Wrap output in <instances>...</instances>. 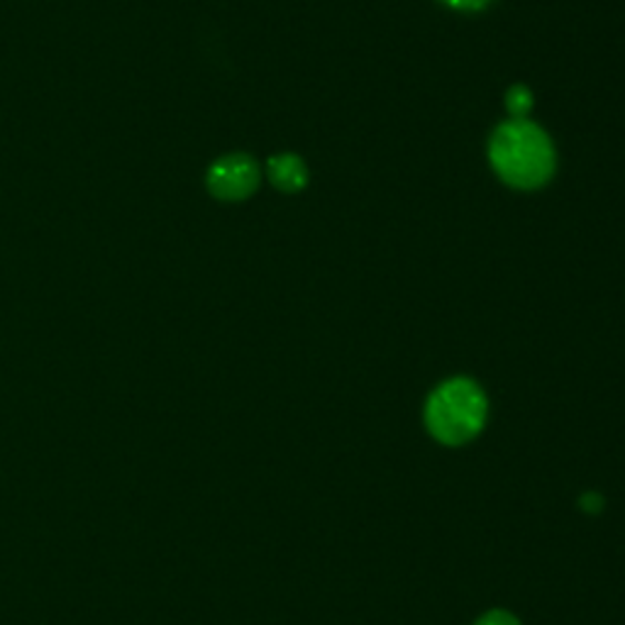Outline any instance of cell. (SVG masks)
<instances>
[{"label":"cell","instance_id":"8992f818","mask_svg":"<svg viewBox=\"0 0 625 625\" xmlns=\"http://www.w3.org/2000/svg\"><path fill=\"white\" fill-rule=\"evenodd\" d=\"M477 625H520V623L514 614H508V611H489V614L477 621Z\"/></svg>","mask_w":625,"mask_h":625},{"label":"cell","instance_id":"277c9868","mask_svg":"<svg viewBox=\"0 0 625 625\" xmlns=\"http://www.w3.org/2000/svg\"><path fill=\"white\" fill-rule=\"evenodd\" d=\"M267 177L274 189L284 194H298L308 186V167L298 155H277L267 161Z\"/></svg>","mask_w":625,"mask_h":625},{"label":"cell","instance_id":"3957f363","mask_svg":"<svg viewBox=\"0 0 625 625\" xmlns=\"http://www.w3.org/2000/svg\"><path fill=\"white\" fill-rule=\"evenodd\" d=\"M259 181L261 171L255 157L242 152L225 155L218 161H212L206 177L208 191L220 201H245L259 189Z\"/></svg>","mask_w":625,"mask_h":625},{"label":"cell","instance_id":"6da1fadb","mask_svg":"<svg viewBox=\"0 0 625 625\" xmlns=\"http://www.w3.org/2000/svg\"><path fill=\"white\" fill-rule=\"evenodd\" d=\"M489 165L510 189H543L557 169L555 145L537 122L510 118L489 137Z\"/></svg>","mask_w":625,"mask_h":625},{"label":"cell","instance_id":"7a4b0ae2","mask_svg":"<svg viewBox=\"0 0 625 625\" xmlns=\"http://www.w3.org/2000/svg\"><path fill=\"white\" fill-rule=\"evenodd\" d=\"M486 416H489V398L477 381L467 377L443 381L428 396L423 410L425 428L447 447L474 440L484 430Z\"/></svg>","mask_w":625,"mask_h":625},{"label":"cell","instance_id":"52a82bcc","mask_svg":"<svg viewBox=\"0 0 625 625\" xmlns=\"http://www.w3.org/2000/svg\"><path fill=\"white\" fill-rule=\"evenodd\" d=\"M443 6L453 8V10H462V12H474V10H484L492 0H440Z\"/></svg>","mask_w":625,"mask_h":625},{"label":"cell","instance_id":"5b68a950","mask_svg":"<svg viewBox=\"0 0 625 625\" xmlns=\"http://www.w3.org/2000/svg\"><path fill=\"white\" fill-rule=\"evenodd\" d=\"M504 103H506V110L510 112V118L525 120L535 106V93L525 83H516L506 91Z\"/></svg>","mask_w":625,"mask_h":625}]
</instances>
